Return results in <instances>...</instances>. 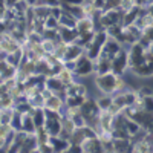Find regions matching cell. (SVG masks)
Masks as SVG:
<instances>
[{
	"instance_id": "1",
	"label": "cell",
	"mask_w": 153,
	"mask_h": 153,
	"mask_svg": "<svg viewBox=\"0 0 153 153\" xmlns=\"http://www.w3.org/2000/svg\"><path fill=\"white\" fill-rule=\"evenodd\" d=\"M107 37H109V34H107L106 29H103V31H95L91 43L86 46V55L91 58V60L95 61V60L100 57L101 51H103V46H104V43H106V40H107Z\"/></svg>"
},
{
	"instance_id": "2",
	"label": "cell",
	"mask_w": 153,
	"mask_h": 153,
	"mask_svg": "<svg viewBox=\"0 0 153 153\" xmlns=\"http://www.w3.org/2000/svg\"><path fill=\"white\" fill-rule=\"evenodd\" d=\"M80 110L83 113V117L86 118L87 121V126H94L97 121H98V115H100V107L97 104L95 100H91V98H86L84 103L80 106Z\"/></svg>"
},
{
	"instance_id": "3",
	"label": "cell",
	"mask_w": 153,
	"mask_h": 153,
	"mask_svg": "<svg viewBox=\"0 0 153 153\" xmlns=\"http://www.w3.org/2000/svg\"><path fill=\"white\" fill-rule=\"evenodd\" d=\"M74 74L80 78H84V76H89L95 74V61L91 60L86 54H83L80 58L75 60V71Z\"/></svg>"
},
{
	"instance_id": "4",
	"label": "cell",
	"mask_w": 153,
	"mask_h": 153,
	"mask_svg": "<svg viewBox=\"0 0 153 153\" xmlns=\"http://www.w3.org/2000/svg\"><path fill=\"white\" fill-rule=\"evenodd\" d=\"M120 51H123V43L115 37H107V40L103 46V51H101L100 57H104V58H109V60H113L115 55H117Z\"/></svg>"
},
{
	"instance_id": "5",
	"label": "cell",
	"mask_w": 153,
	"mask_h": 153,
	"mask_svg": "<svg viewBox=\"0 0 153 153\" xmlns=\"http://www.w3.org/2000/svg\"><path fill=\"white\" fill-rule=\"evenodd\" d=\"M127 69H129V54H127V49L123 48V51H120L112 60V72L118 75H124Z\"/></svg>"
},
{
	"instance_id": "6",
	"label": "cell",
	"mask_w": 153,
	"mask_h": 153,
	"mask_svg": "<svg viewBox=\"0 0 153 153\" xmlns=\"http://www.w3.org/2000/svg\"><path fill=\"white\" fill-rule=\"evenodd\" d=\"M65 107H66L65 100H63L58 94H54V95H51L49 98L45 100V109H48V110H54V112H60L61 113L63 110H65Z\"/></svg>"
},
{
	"instance_id": "7",
	"label": "cell",
	"mask_w": 153,
	"mask_h": 153,
	"mask_svg": "<svg viewBox=\"0 0 153 153\" xmlns=\"http://www.w3.org/2000/svg\"><path fill=\"white\" fill-rule=\"evenodd\" d=\"M58 35H60V40L66 45H71V43H76L78 40V31L75 28H65V26H58Z\"/></svg>"
},
{
	"instance_id": "8",
	"label": "cell",
	"mask_w": 153,
	"mask_h": 153,
	"mask_svg": "<svg viewBox=\"0 0 153 153\" xmlns=\"http://www.w3.org/2000/svg\"><path fill=\"white\" fill-rule=\"evenodd\" d=\"M75 29L78 31V34H92L95 32V22L92 17H81L76 20Z\"/></svg>"
},
{
	"instance_id": "9",
	"label": "cell",
	"mask_w": 153,
	"mask_h": 153,
	"mask_svg": "<svg viewBox=\"0 0 153 153\" xmlns=\"http://www.w3.org/2000/svg\"><path fill=\"white\" fill-rule=\"evenodd\" d=\"M83 54H86V48L84 46H81L78 43H71V45H68V49H66L63 63H65V61H71V60H76V58H80Z\"/></svg>"
},
{
	"instance_id": "10",
	"label": "cell",
	"mask_w": 153,
	"mask_h": 153,
	"mask_svg": "<svg viewBox=\"0 0 153 153\" xmlns=\"http://www.w3.org/2000/svg\"><path fill=\"white\" fill-rule=\"evenodd\" d=\"M81 150L86 153H98V152H103V146H101V141L98 136L94 138H87L86 141L81 144Z\"/></svg>"
},
{
	"instance_id": "11",
	"label": "cell",
	"mask_w": 153,
	"mask_h": 153,
	"mask_svg": "<svg viewBox=\"0 0 153 153\" xmlns=\"http://www.w3.org/2000/svg\"><path fill=\"white\" fill-rule=\"evenodd\" d=\"M49 144L52 146L54 153H61V152H68V149L71 146V141L69 139L61 138V136H51Z\"/></svg>"
},
{
	"instance_id": "12",
	"label": "cell",
	"mask_w": 153,
	"mask_h": 153,
	"mask_svg": "<svg viewBox=\"0 0 153 153\" xmlns=\"http://www.w3.org/2000/svg\"><path fill=\"white\" fill-rule=\"evenodd\" d=\"M132 138H113V152H132Z\"/></svg>"
},
{
	"instance_id": "13",
	"label": "cell",
	"mask_w": 153,
	"mask_h": 153,
	"mask_svg": "<svg viewBox=\"0 0 153 153\" xmlns=\"http://www.w3.org/2000/svg\"><path fill=\"white\" fill-rule=\"evenodd\" d=\"M107 72H112V60L98 57L95 60V75H103Z\"/></svg>"
},
{
	"instance_id": "14",
	"label": "cell",
	"mask_w": 153,
	"mask_h": 153,
	"mask_svg": "<svg viewBox=\"0 0 153 153\" xmlns=\"http://www.w3.org/2000/svg\"><path fill=\"white\" fill-rule=\"evenodd\" d=\"M45 86L48 87V89H51L54 94H58L60 91H63L66 86L63 84L61 81H60V78L57 75H49V76H46V81H45Z\"/></svg>"
},
{
	"instance_id": "15",
	"label": "cell",
	"mask_w": 153,
	"mask_h": 153,
	"mask_svg": "<svg viewBox=\"0 0 153 153\" xmlns=\"http://www.w3.org/2000/svg\"><path fill=\"white\" fill-rule=\"evenodd\" d=\"M22 130L26 132V133H35L37 126H35V123H34V118H32L31 112L22 115Z\"/></svg>"
},
{
	"instance_id": "16",
	"label": "cell",
	"mask_w": 153,
	"mask_h": 153,
	"mask_svg": "<svg viewBox=\"0 0 153 153\" xmlns=\"http://www.w3.org/2000/svg\"><path fill=\"white\" fill-rule=\"evenodd\" d=\"M6 61L9 63L11 66H14V68H19L22 65V61L25 58V49L20 48L17 51H14V52H11V54H6Z\"/></svg>"
},
{
	"instance_id": "17",
	"label": "cell",
	"mask_w": 153,
	"mask_h": 153,
	"mask_svg": "<svg viewBox=\"0 0 153 153\" xmlns=\"http://www.w3.org/2000/svg\"><path fill=\"white\" fill-rule=\"evenodd\" d=\"M57 76H58V78H60V81L63 83V84H65V86H71L72 83H75L76 80V75L72 72V71H69V69H66L65 66H63V69L57 74Z\"/></svg>"
},
{
	"instance_id": "18",
	"label": "cell",
	"mask_w": 153,
	"mask_h": 153,
	"mask_svg": "<svg viewBox=\"0 0 153 153\" xmlns=\"http://www.w3.org/2000/svg\"><path fill=\"white\" fill-rule=\"evenodd\" d=\"M31 115L34 118V123L38 127H43L45 126V121H46V112H45V107H38V109H31Z\"/></svg>"
},
{
	"instance_id": "19",
	"label": "cell",
	"mask_w": 153,
	"mask_h": 153,
	"mask_svg": "<svg viewBox=\"0 0 153 153\" xmlns=\"http://www.w3.org/2000/svg\"><path fill=\"white\" fill-rule=\"evenodd\" d=\"M76 20H78V19H75L72 14L63 11L60 19H58V23H60V26H65V28H75L76 26Z\"/></svg>"
},
{
	"instance_id": "20",
	"label": "cell",
	"mask_w": 153,
	"mask_h": 153,
	"mask_svg": "<svg viewBox=\"0 0 153 153\" xmlns=\"http://www.w3.org/2000/svg\"><path fill=\"white\" fill-rule=\"evenodd\" d=\"M95 101H97V104H98L100 110H107V109L112 106V103H113V97H112V95L103 94L100 98H97Z\"/></svg>"
},
{
	"instance_id": "21",
	"label": "cell",
	"mask_w": 153,
	"mask_h": 153,
	"mask_svg": "<svg viewBox=\"0 0 153 153\" xmlns=\"http://www.w3.org/2000/svg\"><path fill=\"white\" fill-rule=\"evenodd\" d=\"M60 40H49V38H43L42 42V46L45 49V54L46 55H54V51H55V46Z\"/></svg>"
},
{
	"instance_id": "22",
	"label": "cell",
	"mask_w": 153,
	"mask_h": 153,
	"mask_svg": "<svg viewBox=\"0 0 153 153\" xmlns=\"http://www.w3.org/2000/svg\"><path fill=\"white\" fill-rule=\"evenodd\" d=\"M118 8L123 14H127V12H130L132 9L136 8V0H120Z\"/></svg>"
},
{
	"instance_id": "23",
	"label": "cell",
	"mask_w": 153,
	"mask_h": 153,
	"mask_svg": "<svg viewBox=\"0 0 153 153\" xmlns=\"http://www.w3.org/2000/svg\"><path fill=\"white\" fill-rule=\"evenodd\" d=\"M28 103H29V106H31L32 109L45 107V98H43L42 94H37V95H34V97H31V98L28 100Z\"/></svg>"
},
{
	"instance_id": "24",
	"label": "cell",
	"mask_w": 153,
	"mask_h": 153,
	"mask_svg": "<svg viewBox=\"0 0 153 153\" xmlns=\"http://www.w3.org/2000/svg\"><path fill=\"white\" fill-rule=\"evenodd\" d=\"M11 127L14 132H20L22 130V113L17 112L14 109V115H12V120H11Z\"/></svg>"
},
{
	"instance_id": "25",
	"label": "cell",
	"mask_w": 153,
	"mask_h": 153,
	"mask_svg": "<svg viewBox=\"0 0 153 153\" xmlns=\"http://www.w3.org/2000/svg\"><path fill=\"white\" fill-rule=\"evenodd\" d=\"M12 115H14V109H5V110H0V124H9V126H11Z\"/></svg>"
},
{
	"instance_id": "26",
	"label": "cell",
	"mask_w": 153,
	"mask_h": 153,
	"mask_svg": "<svg viewBox=\"0 0 153 153\" xmlns=\"http://www.w3.org/2000/svg\"><path fill=\"white\" fill-rule=\"evenodd\" d=\"M60 23H58V19L52 14H49L46 19H45V29H58Z\"/></svg>"
},
{
	"instance_id": "27",
	"label": "cell",
	"mask_w": 153,
	"mask_h": 153,
	"mask_svg": "<svg viewBox=\"0 0 153 153\" xmlns=\"http://www.w3.org/2000/svg\"><path fill=\"white\" fill-rule=\"evenodd\" d=\"M143 107H144L146 112H152L153 113V95L143 97Z\"/></svg>"
},
{
	"instance_id": "28",
	"label": "cell",
	"mask_w": 153,
	"mask_h": 153,
	"mask_svg": "<svg viewBox=\"0 0 153 153\" xmlns=\"http://www.w3.org/2000/svg\"><path fill=\"white\" fill-rule=\"evenodd\" d=\"M9 66H11V65L6 61V58H0V75H3L5 71H6Z\"/></svg>"
},
{
	"instance_id": "29",
	"label": "cell",
	"mask_w": 153,
	"mask_h": 153,
	"mask_svg": "<svg viewBox=\"0 0 153 153\" xmlns=\"http://www.w3.org/2000/svg\"><path fill=\"white\" fill-rule=\"evenodd\" d=\"M61 3H68V5H83L84 0H60Z\"/></svg>"
},
{
	"instance_id": "30",
	"label": "cell",
	"mask_w": 153,
	"mask_h": 153,
	"mask_svg": "<svg viewBox=\"0 0 153 153\" xmlns=\"http://www.w3.org/2000/svg\"><path fill=\"white\" fill-rule=\"evenodd\" d=\"M5 146H6V138H2V136H0V150L5 152Z\"/></svg>"
},
{
	"instance_id": "31",
	"label": "cell",
	"mask_w": 153,
	"mask_h": 153,
	"mask_svg": "<svg viewBox=\"0 0 153 153\" xmlns=\"http://www.w3.org/2000/svg\"><path fill=\"white\" fill-rule=\"evenodd\" d=\"M147 51H149V52H150V54H153V42H152V43L149 45V48H147Z\"/></svg>"
},
{
	"instance_id": "32",
	"label": "cell",
	"mask_w": 153,
	"mask_h": 153,
	"mask_svg": "<svg viewBox=\"0 0 153 153\" xmlns=\"http://www.w3.org/2000/svg\"><path fill=\"white\" fill-rule=\"evenodd\" d=\"M26 2H28V3L31 5V6H34V5H35V2H37V0H26Z\"/></svg>"
},
{
	"instance_id": "33",
	"label": "cell",
	"mask_w": 153,
	"mask_h": 153,
	"mask_svg": "<svg viewBox=\"0 0 153 153\" xmlns=\"http://www.w3.org/2000/svg\"><path fill=\"white\" fill-rule=\"evenodd\" d=\"M84 2H91V3H94V0H84Z\"/></svg>"
}]
</instances>
